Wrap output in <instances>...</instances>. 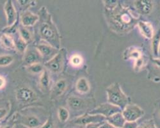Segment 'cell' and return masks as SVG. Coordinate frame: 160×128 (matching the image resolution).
Segmentation results:
<instances>
[{
    "label": "cell",
    "mask_w": 160,
    "mask_h": 128,
    "mask_svg": "<svg viewBox=\"0 0 160 128\" xmlns=\"http://www.w3.org/2000/svg\"><path fill=\"white\" fill-rule=\"evenodd\" d=\"M105 15L110 28L121 34L129 33L139 21L131 9L120 3L112 10H105Z\"/></svg>",
    "instance_id": "cell-1"
},
{
    "label": "cell",
    "mask_w": 160,
    "mask_h": 128,
    "mask_svg": "<svg viewBox=\"0 0 160 128\" xmlns=\"http://www.w3.org/2000/svg\"><path fill=\"white\" fill-rule=\"evenodd\" d=\"M42 21L39 28V34L41 38L52 46L60 49L61 39L58 30L55 23L52 22L51 16L47 10L42 9Z\"/></svg>",
    "instance_id": "cell-2"
},
{
    "label": "cell",
    "mask_w": 160,
    "mask_h": 128,
    "mask_svg": "<svg viewBox=\"0 0 160 128\" xmlns=\"http://www.w3.org/2000/svg\"><path fill=\"white\" fill-rule=\"evenodd\" d=\"M108 102L119 107L122 110L130 103V99L123 92L118 83H113L106 89Z\"/></svg>",
    "instance_id": "cell-3"
},
{
    "label": "cell",
    "mask_w": 160,
    "mask_h": 128,
    "mask_svg": "<svg viewBox=\"0 0 160 128\" xmlns=\"http://www.w3.org/2000/svg\"><path fill=\"white\" fill-rule=\"evenodd\" d=\"M69 108L74 111H83L94 108L95 101L92 98L85 99L75 96H71L67 100Z\"/></svg>",
    "instance_id": "cell-4"
},
{
    "label": "cell",
    "mask_w": 160,
    "mask_h": 128,
    "mask_svg": "<svg viewBox=\"0 0 160 128\" xmlns=\"http://www.w3.org/2000/svg\"><path fill=\"white\" fill-rule=\"evenodd\" d=\"M65 55V49L63 48L60 49L58 52L54 57L46 62V68L53 73L57 74L62 72L64 66Z\"/></svg>",
    "instance_id": "cell-5"
},
{
    "label": "cell",
    "mask_w": 160,
    "mask_h": 128,
    "mask_svg": "<svg viewBox=\"0 0 160 128\" xmlns=\"http://www.w3.org/2000/svg\"><path fill=\"white\" fill-rule=\"evenodd\" d=\"M106 121V118L101 115H94L85 113L80 116L74 118L71 123L79 126H86L91 124H102Z\"/></svg>",
    "instance_id": "cell-6"
},
{
    "label": "cell",
    "mask_w": 160,
    "mask_h": 128,
    "mask_svg": "<svg viewBox=\"0 0 160 128\" xmlns=\"http://www.w3.org/2000/svg\"><path fill=\"white\" fill-rule=\"evenodd\" d=\"M122 114L126 121L134 122L142 118L145 114V111L139 106L129 103L122 110Z\"/></svg>",
    "instance_id": "cell-7"
},
{
    "label": "cell",
    "mask_w": 160,
    "mask_h": 128,
    "mask_svg": "<svg viewBox=\"0 0 160 128\" xmlns=\"http://www.w3.org/2000/svg\"><path fill=\"white\" fill-rule=\"evenodd\" d=\"M132 5L137 14L143 16L151 15L155 7L154 0H134Z\"/></svg>",
    "instance_id": "cell-8"
},
{
    "label": "cell",
    "mask_w": 160,
    "mask_h": 128,
    "mask_svg": "<svg viewBox=\"0 0 160 128\" xmlns=\"http://www.w3.org/2000/svg\"><path fill=\"white\" fill-rule=\"evenodd\" d=\"M121 111H122V110L119 107L110 104L109 102H106V103L99 105L97 107L89 111L88 113L94 115H101L106 118H107L117 112Z\"/></svg>",
    "instance_id": "cell-9"
},
{
    "label": "cell",
    "mask_w": 160,
    "mask_h": 128,
    "mask_svg": "<svg viewBox=\"0 0 160 128\" xmlns=\"http://www.w3.org/2000/svg\"><path fill=\"white\" fill-rule=\"evenodd\" d=\"M37 94L32 89L22 86L18 88L16 92V99L21 103H30L36 99Z\"/></svg>",
    "instance_id": "cell-10"
},
{
    "label": "cell",
    "mask_w": 160,
    "mask_h": 128,
    "mask_svg": "<svg viewBox=\"0 0 160 128\" xmlns=\"http://www.w3.org/2000/svg\"><path fill=\"white\" fill-rule=\"evenodd\" d=\"M36 49L38 51L42 59L48 61L54 57L59 49L52 46L48 43H39L35 46Z\"/></svg>",
    "instance_id": "cell-11"
},
{
    "label": "cell",
    "mask_w": 160,
    "mask_h": 128,
    "mask_svg": "<svg viewBox=\"0 0 160 128\" xmlns=\"http://www.w3.org/2000/svg\"><path fill=\"white\" fill-rule=\"evenodd\" d=\"M4 12L7 17L8 27H12L17 21V12L12 0H7L4 5Z\"/></svg>",
    "instance_id": "cell-12"
},
{
    "label": "cell",
    "mask_w": 160,
    "mask_h": 128,
    "mask_svg": "<svg viewBox=\"0 0 160 128\" xmlns=\"http://www.w3.org/2000/svg\"><path fill=\"white\" fill-rule=\"evenodd\" d=\"M24 55L23 62L24 66H28L35 63L41 62V60L42 59L37 49L34 50L27 49L26 50Z\"/></svg>",
    "instance_id": "cell-13"
},
{
    "label": "cell",
    "mask_w": 160,
    "mask_h": 128,
    "mask_svg": "<svg viewBox=\"0 0 160 128\" xmlns=\"http://www.w3.org/2000/svg\"><path fill=\"white\" fill-rule=\"evenodd\" d=\"M137 26L142 35L147 39H151L154 34V28L151 22L148 21H138Z\"/></svg>",
    "instance_id": "cell-14"
},
{
    "label": "cell",
    "mask_w": 160,
    "mask_h": 128,
    "mask_svg": "<svg viewBox=\"0 0 160 128\" xmlns=\"http://www.w3.org/2000/svg\"><path fill=\"white\" fill-rule=\"evenodd\" d=\"M39 19L38 15L34 14L30 11H25L21 16V22L24 27H31L38 21Z\"/></svg>",
    "instance_id": "cell-15"
},
{
    "label": "cell",
    "mask_w": 160,
    "mask_h": 128,
    "mask_svg": "<svg viewBox=\"0 0 160 128\" xmlns=\"http://www.w3.org/2000/svg\"><path fill=\"white\" fill-rule=\"evenodd\" d=\"M68 87V83L64 79L59 80L52 86L51 91V99H55L61 96Z\"/></svg>",
    "instance_id": "cell-16"
},
{
    "label": "cell",
    "mask_w": 160,
    "mask_h": 128,
    "mask_svg": "<svg viewBox=\"0 0 160 128\" xmlns=\"http://www.w3.org/2000/svg\"><path fill=\"white\" fill-rule=\"evenodd\" d=\"M22 125L28 128H37L41 125V121L35 115H27L22 116L20 119Z\"/></svg>",
    "instance_id": "cell-17"
},
{
    "label": "cell",
    "mask_w": 160,
    "mask_h": 128,
    "mask_svg": "<svg viewBox=\"0 0 160 128\" xmlns=\"http://www.w3.org/2000/svg\"><path fill=\"white\" fill-rule=\"evenodd\" d=\"M106 122L116 127L122 128L124 123L126 122V120L123 117L122 111H121L117 112L111 115L110 117L106 118Z\"/></svg>",
    "instance_id": "cell-18"
},
{
    "label": "cell",
    "mask_w": 160,
    "mask_h": 128,
    "mask_svg": "<svg viewBox=\"0 0 160 128\" xmlns=\"http://www.w3.org/2000/svg\"><path fill=\"white\" fill-rule=\"evenodd\" d=\"M0 44L7 50H16L14 39L9 33H3L0 37Z\"/></svg>",
    "instance_id": "cell-19"
},
{
    "label": "cell",
    "mask_w": 160,
    "mask_h": 128,
    "mask_svg": "<svg viewBox=\"0 0 160 128\" xmlns=\"http://www.w3.org/2000/svg\"><path fill=\"white\" fill-rule=\"evenodd\" d=\"M76 91L81 94L88 93L90 91V85L88 80L84 77L78 79L76 83Z\"/></svg>",
    "instance_id": "cell-20"
},
{
    "label": "cell",
    "mask_w": 160,
    "mask_h": 128,
    "mask_svg": "<svg viewBox=\"0 0 160 128\" xmlns=\"http://www.w3.org/2000/svg\"><path fill=\"white\" fill-rule=\"evenodd\" d=\"M51 78L49 76V71L47 69H44L41 73V78H40V86L41 89L45 92L49 91L51 88Z\"/></svg>",
    "instance_id": "cell-21"
},
{
    "label": "cell",
    "mask_w": 160,
    "mask_h": 128,
    "mask_svg": "<svg viewBox=\"0 0 160 128\" xmlns=\"http://www.w3.org/2000/svg\"><path fill=\"white\" fill-rule=\"evenodd\" d=\"M142 57L141 49L136 47H129L128 48L124 53V58L125 60H134L135 61Z\"/></svg>",
    "instance_id": "cell-22"
},
{
    "label": "cell",
    "mask_w": 160,
    "mask_h": 128,
    "mask_svg": "<svg viewBox=\"0 0 160 128\" xmlns=\"http://www.w3.org/2000/svg\"><path fill=\"white\" fill-rule=\"evenodd\" d=\"M151 41L152 53L155 57H157L159 53L160 48V28L157 31L156 33L154 34L153 37L151 38Z\"/></svg>",
    "instance_id": "cell-23"
},
{
    "label": "cell",
    "mask_w": 160,
    "mask_h": 128,
    "mask_svg": "<svg viewBox=\"0 0 160 128\" xmlns=\"http://www.w3.org/2000/svg\"><path fill=\"white\" fill-rule=\"evenodd\" d=\"M15 42V46H16V50L20 53H24L26 50L27 49L28 43L26 42L23 39L21 38V37L19 35L18 37H17L16 39H14Z\"/></svg>",
    "instance_id": "cell-24"
},
{
    "label": "cell",
    "mask_w": 160,
    "mask_h": 128,
    "mask_svg": "<svg viewBox=\"0 0 160 128\" xmlns=\"http://www.w3.org/2000/svg\"><path fill=\"white\" fill-rule=\"evenodd\" d=\"M26 69H27V71L31 74H41L42 72V71L44 69V67L41 62H39L32 64V65H30L28 66H26Z\"/></svg>",
    "instance_id": "cell-25"
},
{
    "label": "cell",
    "mask_w": 160,
    "mask_h": 128,
    "mask_svg": "<svg viewBox=\"0 0 160 128\" xmlns=\"http://www.w3.org/2000/svg\"><path fill=\"white\" fill-rule=\"evenodd\" d=\"M19 35L22 39L27 43L30 42L32 40V35L31 32L23 26L19 28Z\"/></svg>",
    "instance_id": "cell-26"
},
{
    "label": "cell",
    "mask_w": 160,
    "mask_h": 128,
    "mask_svg": "<svg viewBox=\"0 0 160 128\" xmlns=\"http://www.w3.org/2000/svg\"><path fill=\"white\" fill-rule=\"evenodd\" d=\"M69 112L68 110L64 107H60L58 110V117L61 122H66L69 118Z\"/></svg>",
    "instance_id": "cell-27"
},
{
    "label": "cell",
    "mask_w": 160,
    "mask_h": 128,
    "mask_svg": "<svg viewBox=\"0 0 160 128\" xmlns=\"http://www.w3.org/2000/svg\"><path fill=\"white\" fill-rule=\"evenodd\" d=\"M14 58L10 55H0V67H7L14 62Z\"/></svg>",
    "instance_id": "cell-28"
},
{
    "label": "cell",
    "mask_w": 160,
    "mask_h": 128,
    "mask_svg": "<svg viewBox=\"0 0 160 128\" xmlns=\"http://www.w3.org/2000/svg\"><path fill=\"white\" fill-rule=\"evenodd\" d=\"M83 62V57L79 54L73 55L70 58V63L71 66L75 67H78L81 66Z\"/></svg>",
    "instance_id": "cell-29"
},
{
    "label": "cell",
    "mask_w": 160,
    "mask_h": 128,
    "mask_svg": "<svg viewBox=\"0 0 160 128\" xmlns=\"http://www.w3.org/2000/svg\"><path fill=\"white\" fill-rule=\"evenodd\" d=\"M154 121L158 128H160V102L156 105L154 111Z\"/></svg>",
    "instance_id": "cell-30"
},
{
    "label": "cell",
    "mask_w": 160,
    "mask_h": 128,
    "mask_svg": "<svg viewBox=\"0 0 160 128\" xmlns=\"http://www.w3.org/2000/svg\"><path fill=\"white\" fill-rule=\"evenodd\" d=\"M138 128H158L153 119L147 120L138 125Z\"/></svg>",
    "instance_id": "cell-31"
},
{
    "label": "cell",
    "mask_w": 160,
    "mask_h": 128,
    "mask_svg": "<svg viewBox=\"0 0 160 128\" xmlns=\"http://www.w3.org/2000/svg\"><path fill=\"white\" fill-rule=\"evenodd\" d=\"M105 10H112L119 3L118 0H103Z\"/></svg>",
    "instance_id": "cell-32"
},
{
    "label": "cell",
    "mask_w": 160,
    "mask_h": 128,
    "mask_svg": "<svg viewBox=\"0 0 160 128\" xmlns=\"http://www.w3.org/2000/svg\"><path fill=\"white\" fill-rule=\"evenodd\" d=\"M145 65V59L143 58V56L140 58L135 61L134 64V69L136 71H140Z\"/></svg>",
    "instance_id": "cell-33"
},
{
    "label": "cell",
    "mask_w": 160,
    "mask_h": 128,
    "mask_svg": "<svg viewBox=\"0 0 160 128\" xmlns=\"http://www.w3.org/2000/svg\"><path fill=\"white\" fill-rule=\"evenodd\" d=\"M19 5L21 7H28L30 6L32 4L35 5L36 0H17Z\"/></svg>",
    "instance_id": "cell-34"
},
{
    "label": "cell",
    "mask_w": 160,
    "mask_h": 128,
    "mask_svg": "<svg viewBox=\"0 0 160 128\" xmlns=\"http://www.w3.org/2000/svg\"><path fill=\"white\" fill-rule=\"evenodd\" d=\"M138 124L137 121L134 122H128L126 121L122 128H138Z\"/></svg>",
    "instance_id": "cell-35"
},
{
    "label": "cell",
    "mask_w": 160,
    "mask_h": 128,
    "mask_svg": "<svg viewBox=\"0 0 160 128\" xmlns=\"http://www.w3.org/2000/svg\"><path fill=\"white\" fill-rule=\"evenodd\" d=\"M41 128H55L52 117H50Z\"/></svg>",
    "instance_id": "cell-36"
},
{
    "label": "cell",
    "mask_w": 160,
    "mask_h": 128,
    "mask_svg": "<svg viewBox=\"0 0 160 128\" xmlns=\"http://www.w3.org/2000/svg\"><path fill=\"white\" fill-rule=\"evenodd\" d=\"M8 113V110L6 108H0V121L2 120L4 117L7 116Z\"/></svg>",
    "instance_id": "cell-37"
},
{
    "label": "cell",
    "mask_w": 160,
    "mask_h": 128,
    "mask_svg": "<svg viewBox=\"0 0 160 128\" xmlns=\"http://www.w3.org/2000/svg\"><path fill=\"white\" fill-rule=\"evenodd\" d=\"M152 62L155 65V66L156 67V69L160 72V58H155L152 60Z\"/></svg>",
    "instance_id": "cell-38"
},
{
    "label": "cell",
    "mask_w": 160,
    "mask_h": 128,
    "mask_svg": "<svg viewBox=\"0 0 160 128\" xmlns=\"http://www.w3.org/2000/svg\"><path fill=\"white\" fill-rule=\"evenodd\" d=\"M6 85V80L3 76H0V89L3 88Z\"/></svg>",
    "instance_id": "cell-39"
},
{
    "label": "cell",
    "mask_w": 160,
    "mask_h": 128,
    "mask_svg": "<svg viewBox=\"0 0 160 128\" xmlns=\"http://www.w3.org/2000/svg\"><path fill=\"white\" fill-rule=\"evenodd\" d=\"M101 124H91L86 126L85 128H99V126Z\"/></svg>",
    "instance_id": "cell-40"
},
{
    "label": "cell",
    "mask_w": 160,
    "mask_h": 128,
    "mask_svg": "<svg viewBox=\"0 0 160 128\" xmlns=\"http://www.w3.org/2000/svg\"><path fill=\"white\" fill-rule=\"evenodd\" d=\"M3 128H12V126H7Z\"/></svg>",
    "instance_id": "cell-41"
},
{
    "label": "cell",
    "mask_w": 160,
    "mask_h": 128,
    "mask_svg": "<svg viewBox=\"0 0 160 128\" xmlns=\"http://www.w3.org/2000/svg\"><path fill=\"white\" fill-rule=\"evenodd\" d=\"M0 126H1V122H0Z\"/></svg>",
    "instance_id": "cell-42"
}]
</instances>
